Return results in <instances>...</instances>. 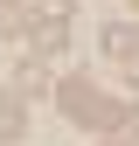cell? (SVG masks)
I'll return each instance as SVG.
<instances>
[{"label":"cell","instance_id":"4","mask_svg":"<svg viewBox=\"0 0 139 146\" xmlns=\"http://www.w3.org/2000/svg\"><path fill=\"white\" fill-rule=\"evenodd\" d=\"M104 56H111V63H132V56H139V28H125V21L104 28Z\"/></svg>","mask_w":139,"mask_h":146},{"label":"cell","instance_id":"3","mask_svg":"<svg viewBox=\"0 0 139 146\" xmlns=\"http://www.w3.org/2000/svg\"><path fill=\"white\" fill-rule=\"evenodd\" d=\"M14 90H21V98L49 90V63H42V56H21V63H14Z\"/></svg>","mask_w":139,"mask_h":146},{"label":"cell","instance_id":"2","mask_svg":"<svg viewBox=\"0 0 139 146\" xmlns=\"http://www.w3.org/2000/svg\"><path fill=\"white\" fill-rule=\"evenodd\" d=\"M28 132V111H21V90H0V146H14Z\"/></svg>","mask_w":139,"mask_h":146},{"label":"cell","instance_id":"6","mask_svg":"<svg viewBox=\"0 0 139 146\" xmlns=\"http://www.w3.org/2000/svg\"><path fill=\"white\" fill-rule=\"evenodd\" d=\"M125 125H132V132H139V111H132V118H125Z\"/></svg>","mask_w":139,"mask_h":146},{"label":"cell","instance_id":"1","mask_svg":"<svg viewBox=\"0 0 139 146\" xmlns=\"http://www.w3.org/2000/svg\"><path fill=\"white\" fill-rule=\"evenodd\" d=\"M56 104H63V118H77V125H97V132H118L132 111L118 98H104L97 84H83V77H70V84H56Z\"/></svg>","mask_w":139,"mask_h":146},{"label":"cell","instance_id":"7","mask_svg":"<svg viewBox=\"0 0 139 146\" xmlns=\"http://www.w3.org/2000/svg\"><path fill=\"white\" fill-rule=\"evenodd\" d=\"M132 7H139V0H132Z\"/></svg>","mask_w":139,"mask_h":146},{"label":"cell","instance_id":"5","mask_svg":"<svg viewBox=\"0 0 139 146\" xmlns=\"http://www.w3.org/2000/svg\"><path fill=\"white\" fill-rule=\"evenodd\" d=\"M104 146H139V132H118V139H104Z\"/></svg>","mask_w":139,"mask_h":146}]
</instances>
